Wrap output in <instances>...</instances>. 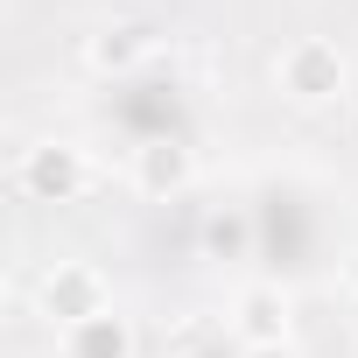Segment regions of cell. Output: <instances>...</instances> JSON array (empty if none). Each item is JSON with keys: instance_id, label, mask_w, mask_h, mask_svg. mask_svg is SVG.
Here are the masks:
<instances>
[{"instance_id": "1", "label": "cell", "mask_w": 358, "mask_h": 358, "mask_svg": "<svg viewBox=\"0 0 358 358\" xmlns=\"http://www.w3.org/2000/svg\"><path fill=\"white\" fill-rule=\"evenodd\" d=\"M274 78H281V92H288L295 106H330V99H344L351 64H344L337 43H323V36H295V43L281 50Z\"/></svg>"}, {"instance_id": "2", "label": "cell", "mask_w": 358, "mask_h": 358, "mask_svg": "<svg viewBox=\"0 0 358 358\" xmlns=\"http://www.w3.org/2000/svg\"><path fill=\"white\" fill-rule=\"evenodd\" d=\"M15 176H22V190H29L36 204H78L85 183H92V162H85V148H71V141H43V148L22 155Z\"/></svg>"}, {"instance_id": "3", "label": "cell", "mask_w": 358, "mask_h": 358, "mask_svg": "<svg viewBox=\"0 0 358 358\" xmlns=\"http://www.w3.org/2000/svg\"><path fill=\"white\" fill-rule=\"evenodd\" d=\"M36 302H43V316L50 323H85V316H99V309H113V295H106V274L92 267V260H57L50 274H43V288H36Z\"/></svg>"}, {"instance_id": "4", "label": "cell", "mask_w": 358, "mask_h": 358, "mask_svg": "<svg viewBox=\"0 0 358 358\" xmlns=\"http://www.w3.org/2000/svg\"><path fill=\"white\" fill-rule=\"evenodd\" d=\"M232 330H239L246 351H260V344H288V295H281L274 281L239 288V302H232Z\"/></svg>"}, {"instance_id": "5", "label": "cell", "mask_w": 358, "mask_h": 358, "mask_svg": "<svg viewBox=\"0 0 358 358\" xmlns=\"http://www.w3.org/2000/svg\"><path fill=\"white\" fill-rule=\"evenodd\" d=\"M134 183H141V197H183L190 190V148L183 141L134 148Z\"/></svg>"}, {"instance_id": "6", "label": "cell", "mask_w": 358, "mask_h": 358, "mask_svg": "<svg viewBox=\"0 0 358 358\" xmlns=\"http://www.w3.org/2000/svg\"><path fill=\"white\" fill-rule=\"evenodd\" d=\"M64 358H134V323L120 309H99L64 330Z\"/></svg>"}, {"instance_id": "7", "label": "cell", "mask_w": 358, "mask_h": 358, "mask_svg": "<svg viewBox=\"0 0 358 358\" xmlns=\"http://www.w3.org/2000/svg\"><path fill=\"white\" fill-rule=\"evenodd\" d=\"M148 50H155V29H141V22H120V29L92 36V50H85V57H92V71H113V78H120V71H134Z\"/></svg>"}, {"instance_id": "8", "label": "cell", "mask_w": 358, "mask_h": 358, "mask_svg": "<svg viewBox=\"0 0 358 358\" xmlns=\"http://www.w3.org/2000/svg\"><path fill=\"white\" fill-rule=\"evenodd\" d=\"M204 246H211V253H225V246H246V225H239V218H232V225H225V218H211V225H204Z\"/></svg>"}, {"instance_id": "9", "label": "cell", "mask_w": 358, "mask_h": 358, "mask_svg": "<svg viewBox=\"0 0 358 358\" xmlns=\"http://www.w3.org/2000/svg\"><path fill=\"white\" fill-rule=\"evenodd\" d=\"M246 358H302L295 344H260V351H246Z\"/></svg>"}, {"instance_id": "10", "label": "cell", "mask_w": 358, "mask_h": 358, "mask_svg": "<svg viewBox=\"0 0 358 358\" xmlns=\"http://www.w3.org/2000/svg\"><path fill=\"white\" fill-rule=\"evenodd\" d=\"M176 358H225V351H176Z\"/></svg>"}, {"instance_id": "11", "label": "cell", "mask_w": 358, "mask_h": 358, "mask_svg": "<svg viewBox=\"0 0 358 358\" xmlns=\"http://www.w3.org/2000/svg\"><path fill=\"white\" fill-rule=\"evenodd\" d=\"M351 330H358V302H351Z\"/></svg>"}]
</instances>
